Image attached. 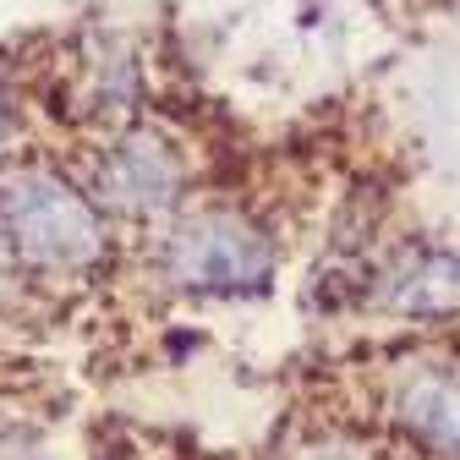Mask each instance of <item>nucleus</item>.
Here are the masks:
<instances>
[{"label":"nucleus","instance_id":"4","mask_svg":"<svg viewBox=\"0 0 460 460\" xmlns=\"http://www.w3.org/2000/svg\"><path fill=\"white\" fill-rule=\"evenodd\" d=\"M389 417L428 455L460 460V367L406 362L389 378Z\"/></svg>","mask_w":460,"mask_h":460},{"label":"nucleus","instance_id":"1","mask_svg":"<svg viewBox=\"0 0 460 460\" xmlns=\"http://www.w3.org/2000/svg\"><path fill=\"white\" fill-rule=\"evenodd\" d=\"M0 247L22 269L77 274L104 258L99 208L44 164H12L0 176Z\"/></svg>","mask_w":460,"mask_h":460},{"label":"nucleus","instance_id":"6","mask_svg":"<svg viewBox=\"0 0 460 460\" xmlns=\"http://www.w3.org/2000/svg\"><path fill=\"white\" fill-rule=\"evenodd\" d=\"M291 460H384L373 444H362V438H345V433H318V438H307V444H296V455Z\"/></svg>","mask_w":460,"mask_h":460},{"label":"nucleus","instance_id":"2","mask_svg":"<svg viewBox=\"0 0 460 460\" xmlns=\"http://www.w3.org/2000/svg\"><path fill=\"white\" fill-rule=\"evenodd\" d=\"M164 274L176 279L181 291H203V296L263 291L269 274H274V242L242 214L203 208V214H192L170 230Z\"/></svg>","mask_w":460,"mask_h":460},{"label":"nucleus","instance_id":"3","mask_svg":"<svg viewBox=\"0 0 460 460\" xmlns=\"http://www.w3.org/2000/svg\"><path fill=\"white\" fill-rule=\"evenodd\" d=\"M187 187V164L176 154V143L159 137V132H127L104 148V164H99V198L115 208V214H137V219H154V214H170Z\"/></svg>","mask_w":460,"mask_h":460},{"label":"nucleus","instance_id":"5","mask_svg":"<svg viewBox=\"0 0 460 460\" xmlns=\"http://www.w3.org/2000/svg\"><path fill=\"white\" fill-rule=\"evenodd\" d=\"M384 307L406 318H449L460 313V252H422L389 274Z\"/></svg>","mask_w":460,"mask_h":460},{"label":"nucleus","instance_id":"7","mask_svg":"<svg viewBox=\"0 0 460 460\" xmlns=\"http://www.w3.org/2000/svg\"><path fill=\"white\" fill-rule=\"evenodd\" d=\"M0 143H6V110H0Z\"/></svg>","mask_w":460,"mask_h":460}]
</instances>
